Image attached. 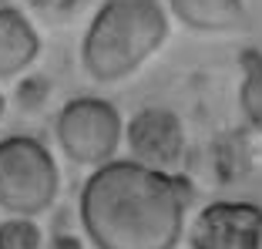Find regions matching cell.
I'll return each instance as SVG.
<instances>
[{"instance_id": "6", "label": "cell", "mask_w": 262, "mask_h": 249, "mask_svg": "<svg viewBox=\"0 0 262 249\" xmlns=\"http://www.w3.org/2000/svg\"><path fill=\"white\" fill-rule=\"evenodd\" d=\"M124 141H128L131 162L171 172L185 155V125L171 108L148 105V108L135 111L131 121L124 125Z\"/></svg>"}, {"instance_id": "1", "label": "cell", "mask_w": 262, "mask_h": 249, "mask_svg": "<svg viewBox=\"0 0 262 249\" xmlns=\"http://www.w3.org/2000/svg\"><path fill=\"white\" fill-rule=\"evenodd\" d=\"M192 195L188 179L128 158L88 175L77 212L94 249H175Z\"/></svg>"}, {"instance_id": "8", "label": "cell", "mask_w": 262, "mask_h": 249, "mask_svg": "<svg viewBox=\"0 0 262 249\" xmlns=\"http://www.w3.org/2000/svg\"><path fill=\"white\" fill-rule=\"evenodd\" d=\"M168 10L188 31L229 34L246 27V0H168Z\"/></svg>"}, {"instance_id": "14", "label": "cell", "mask_w": 262, "mask_h": 249, "mask_svg": "<svg viewBox=\"0 0 262 249\" xmlns=\"http://www.w3.org/2000/svg\"><path fill=\"white\" fill-rule=\"evenodd\" d=\"M4 108H7V101H4V94H0V118H4Z\"/></svg>"}, {"instance_id": "4", "label": "cell", "mask_w": 262, "mask_h": 249, "mask_svg": "<svg viewBox=\"0 0 262 249\" xmlns=\"http://www.w3.org/2000/svg\"><path fill=\"white\" fill-rule=\"evenodd\" d=\"M57 145L74 165L101 169V165L115 162L118 145L124 138V121L121 111L104 98H71L61 108L54 125Z\"/></svg>"}, {"instance_id": "11", "label": "cell", "mask_w": 262, "mask_h": 249, "mask_svg": "<svg viewBox=\"0 0 262 249\" xmlns=\"http://www.w3.org/2000/svg\"><path fill=\"white\" fill-rule=\"evenodd\" d=\"M51 98V81L44 74H31V78H20L17 85V105L24 111H40Z\"/></svg>"}, {"instance_id": "9", "label": "cell", "mask_w": 262, "mask_h": 249, "mask_svg": "<svg viewBox=\"0 0 262 249\" xmlns=\"http://www.w3.org/2000/svg\"><path fill=\"white\" fill-rule=\"evenodd\" d=\"M239 108L246 115V125L262 138V51L246 47L239 54Z\"/></svg>"}, {"instance_id": "3", "label": "cell", "mask_w": 262, "mask_h": 249, "mask_svg": "<svg viewBox=\"0 0 262 249\" xmlns=\"http://www.w3.org/2000/svg\"><path fill=\"white\" fill-rule=\"evenodd\" d=\"M61 189V172L51 148L34 135L0 138V209L34 219L47 212Z\"/></svg>"}, {"instance_id": "15", "label": "cell", "mask_w": 262, "mask_h": 249, "mask_svg": "<svg viewBox=\"0 0 262 249\" xmlns=\"http://www.w3.org/2000/svg\"><path fill=\"white\" fill-rule=\"evenodd\" d=\"M7 4H10V0H0V7H7Z\"/></svg>"}, {"instance_id": "2", "label": "cell", "mask_w": 262, "mask_h": 249, "mask_svg": "<svg viewBox=\"0 0 262 249\" xmlns=\"http://www.w3.org/2000/svg\"><path fill=\"white\" fill-rule=\"evenodd\" d=\"M168 40V14L158 0H104L81 40V64L101 85L131 78Z\"/></svg>"}, {"instance_id": "12", "label": "cell", "mask_w": 262, "mask_h": 249, "mask_svg": "<svg viewBox=\"0 0 262 249\" xmlns=\"http://www.w3.org/2000/svg\"><path fill=\"white\" fill-rule=\"evenodd\" d=\"M81 4H84V0H31V7L37 10L40 17H44V20H54V24L74 17L77 10H81Z\"/></svg>"}, {"instance_id": "13", "label": "cell", "mask_w": 262, "mask_h": 249, "mask_svg": "<svg viewBox=\"0 0 262 249\" xmlns=\"http://www.w3.org/2000/svg\"><path fill=\"white\" fill-rule=\"evenodd\" d=\"M51 249H84V246H81V239H74V236H57V239L51 242Z\"/></svg>"}, {"instance_id": "5", "label": "cell", "mask_w": 262, "mask_h": 249, "mask_svg": "<svg viewBox=\"0 0 262 249\" xmlns=\"http://www.w3.org/2000/svg\"><path fill=\"white\" fill-rule=\"evenodd\" d=\"M192 249H262V209L242 199H219L208 202L195 216Z\"/></svg>"}, {"instance_id": "7", "label": "cell", "mask_w": 262, "mask_h": 249, "mask_svg": "<svg viewBox=\"0 0 262 249\" xmlns=\"http://www.w3.org/2000/svg\"><path fill=\"white\" fill-rule=\"evenodd\" d=\"M40 54V34L17 7H0V78H20Z\"/></svg>"}, {"instance_id": "10", "label": "cell", "mask_w": 262, "mask_h": 249, "mask_svg": "<svg viewBox=\"0 0 262 249\" xmlns=\"http://www.w3.org/2000/svg\"><path fill=\"white\" fill-rule=\"evenodd\" d=\"M44 236L34 219L10 216L0 222V249H40Z\"/></svg>"}]
</instances>
